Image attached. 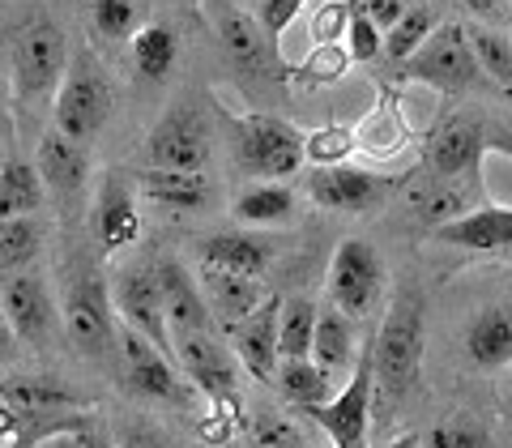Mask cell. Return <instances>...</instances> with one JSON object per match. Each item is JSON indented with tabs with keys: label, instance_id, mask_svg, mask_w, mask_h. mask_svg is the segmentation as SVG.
<instances>
[{
	"label": "cell",
	"instance_id": "1",
	"mask_svg": "<svg viewBox=\"0 0 512 448\" xmlns=\"http://www.w3.org/2000/svg\"><path fill=\"white\" fill-rule=\"evenodd\" d=\"M69 47H64L60 22L43 5L13 9L5 18V64L9 86L18 103H39L56 94L69 73Z\"/></svg>",
	"mask_w": 512,
	"mask_h": 448
},
{
	"label": "cell",
	"instance_id": "2",
	"mask_svg": "<svg viewBox=\"0 0 512 448\" xmlns=\"http://www.w3.org/2000/svg\"><path fill=\"white\" fill-rule=\"evenodd\" d=\"M427 350V303L419 286L397 291V299L384 312V325L372 342V367H376V402L397 406L406 402L410 389L419 384Z\"/></svg>",
	"mask_w": 512,
	"mask_h": 448
},
{
	"label": "cell",
	"instance_id": "3",
	"mask_svg": "<svg viewBox=\"0 0 512 448\" xmlns=\"http://www.w3.org/2000/svg\"><path fill=\"white\" fill-rule=\"evenodd\" d=\"M210 26L222 43V56H227L231 73L239 86L248 90H282L291 86V69L282 52H278V39H269V30L261 26V18H252L248 9H239L235 0H214L210 5Z\"/></svg>",
	"mask_w": 512,
	"mask_h": 448
},
{
	"label": "cell",
	"instance_id": "4",
	"mask_svg": "<svg viewBox=\"0 0 512 448\" xmlns=\"http://www.w3.org/2000/svg\"><path fill=\"white\" fill-rule=\"evenodd\" d=\"M111 111H116V86H111L103 60L94 56L86 43H77L73 56H69V73H64V82L56 90L52 124L64 137L90 146V141L107 128Z\"/></svg>",
	"mask_w": 512,
	"mask_h": 448
},
{
	"label": "cell",
	"instance_id": "5",
	"mask_svg": "<svg viewBox=\"0 0 512 448\" xmlns=\"http://www.w3.org/2000/svg\"><path fill=\"white\" fill-rule=\"evenodd\" d=\"M227 124L235 167L252 180H291L308 163V154H303L308 133H299L291 120L274 116V111H244V116H227Z\"/></svg>",
	"mask_w": 512,
	"mask_h": 448
},
{
	"label": "cell",
	"instance_id": "6",
	"mask_svg": "<svg viewBox=\"0 0 512 448\" xmlns=\"http://www.w3.org/2000/svg\"><path fill=\"white\" fill-rule=\"evenodd\" d=\"M402 77L406 82H423L440 94H487V90H500L483 73L474 47H470V30L461 22H440L431 30V39L402 64Z\"/></svg>",
	"mask_w": 512,
	"mask_h": 448
},
{
	"label": "cell",
	"instance_id": "7",
	"mask_svg": "<svg viewBox=\"0 0 512 448\" xmlns=\"http://www.w3.org/2000/svg\"><path fill=\"white\" fill-rule=\"evenodd\" d=\"M487 150H491L487 124L470 116V111H448L423 141V167L436 175H448V180H466L474 188H483Z\"/></svg>",
	"mask_w": 512,
	"mask_h": 448
},
{
	"label": "cell",
	"instance_id": "8",
	"mask_svg": "<svg viewBox=\"0 0 512 448\" xmlns=\"http://www.w3.org/2000/svg\"><path fill=\"white\" fill-rule=\"evenodd\" d=\"M150 167L167 171H205L214 158V124L201 103H175L167 116L150 128L146 141Z\"/></svg>",
	"mask_w": 512,
	"mask_h": 448
},
{
	"label": "cell",
	"instance_id": "9",
	"mask_svg": "<svg viewBox=\"0 0 512 448\" xmlns=\"http://www.w3.org/2000/svg\"><path fill=\"white\" fill-rule=\"evenodd\" d=\"M372 406H376V367H372V350H363V359L355 363L346 389L338 397H329V402L299 410V414H308V419L329 436L333 448H367Z\"/></svg>",
	"mask_w": 512,
	"mask_h": 448
},
{
	"label": "cell",
	"instance_id": "10",
	"mask_svg": "<svg viewBox=\"0 0 512 448\" xmlns=\"http://www.w3.org/2000/svg\"><path fill=\"white\" fill-rule=\"evenodd\" d=\"M120 363H124V384L146 402H163V406L192 402V380L184 376V367L133 325H124L120 333Z\"/></svg>",
	"mask_w": 512,
	"mask_h": 448
},
{
	"label": "cell",
	"instance_id": "11",
	"mask_svg": "<svg viewBox=\"0 0 512 448\" xmlns=\"http://www.w3.org/2000/svg\"><path fill=\"white\" fill-rule=\"evenodd\" d=\"M116 299H111V286L99 278L73 282L69 295H64V333L77 346V355L86 359H107L111 350H120L116 338Z\"/></svg>",
	"mask_w": 512,
	"mask_h": 448
},
{
	"label": "cell",
	"instance_id": "12",
	"mask_svg": "<svg viewBox=\"0 0 512 448\" xmlns=\"http://www.w3.org/2000/svg\"><path fill=\"white\" fill-rule=\"evenodd\" d=\"M384 291V261L367 239H342L329 261V303L363 320Z\"/></svg>",
	"mask_w": 512,
	"mask_h": 448
},
{
	"label": "cell",
	"instance_id": "13",
	"mask_svg": "<svg viewBox=\"0 0 512 448\" xmlns=\"http://www.w3.org/2000/svg\"><path fill=\"white\" fill-rule=\"evenodd\" d=\"M175 355H180L184 376L192 380V389L205 393L210 402L218 406V414H231L235 423H248L244 419V402H239V380H235V367L227 359V350L214 333H192V338L175 342Z\"/></svg>",
	"mask_w": 512,
	"mask_h": 448
},
{
	"label": "cell",
	"instance_id": "14",
	"mask_svg": "<svg viewBox=\"0 0 512 448\" xmlns=\"http://www.w3.org/2000/svg\"><path fill=\"white\" fill-rule=\"evenodd\" d=\"M111 299H116V312L124 325L141 329L146 338L167 350V355L180 363L175 355V338H171V325H167V303H163V286H158V274L146 265H128L111 278Z\"/></svg>",
	"mask_w": 512,
	"mask_h": 448
},
{
	"label": "cell",
	"instance_id": "15",
	"mask_svg": "<svg viewBox=\"0 0 512 448\" xmlns=\"http://www.w3.org/2000/svg\"><path fill=\"white\" fill-rule=\"evenodd\" d=\"M35 167L43 171L47 192H52V197L64 205V210H77V205L90 197V154H86L82 141L64 137L56 124L39 137V158H35Z\"/></svg>",
	"mask_w": 512,
	"mask_h": 448
},
{
	"label": "cell",
	"instance_id": "16",
	"mask_svg": "<svg viewBox=\"0 0 512 448\" xmlns=\"http://www.w3.org/2000/svg\"><path fill=\"white\" fill-rule=\"evenodd\" d=\"M406 205H410L414 218L436 231V227H448V222L466 218L470 210H478V205H487V192L466 184V180H448V175H436V171L423 167L406 184Z\"/></svg>",
	"mask_w": 512,
	"mask_h": 448
},
{
	"label": "cell",
	"instance_id": "17",
	"mask_svg": "<svg viewBox=\"0 0 512 448\" xmlns=\"http://www.w3.org/2000/svg\"><path fill=\"white\" fill-rule=\"evenodd\" d=\"M158 286H163V303H167V325H171V338H192V333H214V312L205 303L201 291V278H192V269L175 256H158L154 265Z\"/></svg>",
	"mask_w": 512,
	"mask_h": 448
},
{
	"label": "cell",
	"instance_id": "18",
	"mask_svg": "<svg viewBox=\"0 0 512 448\" xmlns=\"http://www.w3.org/2000/svg\"><path fill=\"white\" fill-rule=\"evenodd\" d=\"M0 303H5V329H13V338H22L30 346H43L56 333V303L52 291L39 274H9L5 291H0Z\"/></svg>",
	"mask_w": 512,
	"mask_h": 448
},
{
	"label": "cell",
	"instance_id": "19",
	"mask_svg": "<svg viewBox=\"0 0 512 448\" xmlns=\"http://www.w3.org/2000/svg\"><path fill=\"white\" fill-rule=\"evenodd\" d=\"M94 231H99V248L107 256L137 244V235H141L137 192L120 171H103V180L94 184Z\"/></svg>",
	"mask_w": 512,
	"mask_h": 448
},
{
	"label": "cell",
	"instance_id": "20",
	"mask_svg": "<svg viewBox=\"0 0 512 448\" xmlns=\"http://www.w3.org/2000/svg\"><path fill=\"white\" fill-rule=\"evenodd\" d=\"M393 180H384L376 171H363V167H316L308 175V197L325 210H338V214H363L380 205V197L389 192Z\"/></svg>",
	"mask_w": 512,
	"mask_h": 448
},
{
	"label": "cell",
	"instance_id": "21",
	"mask_svg": "<svg viewBox=\"0 0 512 448\" xmlns=\"http://www.w3.org/2000/svg\"><path fill=\"white\" fill-rule=\"evenodd\" d=\"M278 320H282V299L269 295L244 325H235L227 338L235 346L239 363L248 367V376L256 380H274L282 367V338H278Z\"/></svg>",
	"mask_w": 512,
	"mask_h": 448
},
{
	"label": "cell",
	"instance_id": "22",
	"mask_svg": "<svg viewBox=\"0 0 512 448\" xmlns=\"http://www.w3.org/2000/svg\"><path fill=\"white\" fill-rule=\"evenodd\" d=\"M197 278H201L205 303H210V312H214V320H218L222 333H231L235 325H244V320L269 299V295L261 291V278H244V274H231V269L201 265Z\"/></svg>",
	"mask_w": 512,
	"mask_h": 448
},
{
	"label": "cell",
	"instance_id": "23",
	"mask_svg": "<svg viewBox=\"0 0 512 448\" xmlns=\"http://www.w3.org/2000/svg\"><path fill=\"white\" fill-rule=\"evenodd\" d=\"M448 248H470V252H500L512 248V205H478L466 218L448 222L431 231Z\"/></svg>",
	"mask_w": 512,
	"mask_h": 448
},
{
	"label": "cell",
	"instance_id": "24",
	"mask_svg": "<svg viewBox=\"0 0 512 448\" xmlns=\"http://www.w3.org/2000/svg\"><path fill=\"white\" fill-rule=\"evenodd\" d=\"M466 359L478 372H500L512 363V303H491L466 325Z\"/></svg>",
	"mask_w": 512,
	"mask_h": 448
},
{
	"label": "cell",
	"instance_id": "25",
	"mask_svg": "<svg viewBox=\"0 0 512 448\" xmlns=\"http://www.w3.org/2000/svg\"><path fill=\"white\" fill-rule=\"evenodd\" d=\"M269 261H274V239H265L261 231H218L201 244V265L231 269L244 278H261Z\"/></svg>",
	"mask_w": 512,
	"mask_h": 448
},
{
	"label": "cell",
	"instance_id": "26",
	"mask_svg": "<svg viewBox=\"0 0 512 448\" xmlns=\"http://www.w3.org/2000/svg\"><path fill=\"white\" fill-rule=\"evenodd\" d=\"M359 133V150L372 154V158H393L410 146V124H406V111H402V99H397L393 86H380V99L367 116L355 124Z\"/></svg>",
	"mask_w": 512,
	"mask_h": 448
},
{
	"label": "cell",
	"instance_id": "27",
	"mask_svg": "<svg viewBox=\"0 0 512 448\" xmlns=\"http://www.w3.org/2000/svg\"><path fill=\"white\" fill-rule=\"evenodd\" d=\"M359 320L346 316L338 303L320 308V320H316V342H312V359L325 367L329 376L346 372V367L359 363V333H355Z\"/></svg>",
	"mask_w": 512,
	"mask_h": 448
},
{
	"label": "cell",
	"instance_id": "28",
	"mask_svg": "<svg viewBox=\"0 0 512 448\" xmlns=\"http://www.w3.org/2000/svg\"><path fill=\"white\" fill-rule=\"evenodd\" d=\"M128 56H133V69L141 82L163 86L175 73V64H180V35L167 22H146L128 39Z\"/></svg>",
	"mask_w": 512,
	"mask_h": 448
},
{
	"label": "cell",
	"instance_id": "29",
	"mask_svg": "<svg viewBox=\"0 0 512 448\" xmlns=\"http://www.w3.org/2000/svg\"><path fill=\"white\" fill-rule=\"evenodd\" d=\"M141 192H146L150 201L167 205V210H205L214 197L205 171H167V167L141 171Z\"/></svg>",
	"mask_w": 512,
	"mask_h": 448
},
{
	"label": "cell",
	"instance_id": "30",
	"mask_svg": "<svg viewBox=\"0 0 512 448\" xmlns=\"http://www.w3.org/2000/svg\"><path fill=\"white\" fill-rule=\"evenodd\" d=\"M5 410L18 414H60V410H86V397L64 389L47 376H9L5 380Z\"/></svg>",
	"mask_w": 512,
	"mask_h": 448
},
{
	"label": "cell",
	"instance_id": "31",
	"mask_svg": "<svg viewBox=\"0 0 512 448\" xmlns=\"http://www.w3.org/2000/svg\"><path fill=\"white\" fill-rule=\"evenodd\" d=\"M235 218L248 227H282L295 218V188L286 180H252L235 197Z\"/></svg>",
	"mask_w": 512,
	"mask_h": 448
},
{
	"label": "cell",
	"instance_id": "32",
	"mask_svg": "<svg viewBox=\"0 0 512 448\" xmlns=\"http://www.w3.org/2000/svg\"><path fill=\"white\" fill-rule=\"evenodd\" d=\"M43 197H47L43 171L22 163L18 154H5V163H0V214L30 218L35 210H43Z\"/></svg>",
	"mask_w": 512,
	"mask_h": 448
},
{
	"label": "cell",
	"instance_id": "33",
	"mask_svg": "<svg viewBox=\"0 0 512 448\" xmlns=\"http://www.w3.org/2000/svg\"><path fill=\"white\" fill-rule=\"evenodd\" d=\"M350 64H355V56H350L346 43H312V52L291 69V86H299V90H329L350 73Z\"/></svg>",
	"mask_w": 512,
	"mask_h": 448
},
{
	"label": "cell",
	"instance_id": "34",
	"mask_svg": "<svg viewBox=\"0 0 512 448\" xmlns=\"http://www.w3.org/2000/svg\"><path fill=\"white\" fill-rule=\"evenodd\" d=\"M329 380H333V376H329L316 359H282L278 376H274L282 402H291V406H299V410L329 402Z\"/></svg>",
	"mask_w": 512,
	"mask_h": 448
},
{
	"label": "cell",
	"instance_id": "35",
	"mask_svg": "<svg viewBox=\"0 0 512 448\" xmlns=\"http://www.w3.org/2000/svg\"><path fill=\"white\" fill-rule=\"evenodd\" d=\"M316 320H320V308L312 299H282V320H278L282 359H312Z\"/></svg>",
	"mask_w": 512,
	"mask_h": 448
},
{
	"label": "cell",
	"instance_id": "36",
	"mask_svg": "<svg viewBox=\"0 0 512 448\" xmlns=\"http://www.w3.org/2000/svg\"><path fill=\"white\" fill-rule=\"evenodd\" d=\"M90 26L111 43L133 39L146 26V0H90Z\"/></svg>",
	"mask_w": 512,
	"mask_h": 448
},
{
	"label": "cell",
	"instance_id": "37",
	"mask_svg": "<svg viewBox=\"0 0 512 448\" xmlns=\"http://www.w3.org/2000/svg\"><path fill=\"white\" fill-rule=\"evenodd\" d=\"M248 440L252 448H308V431H303L291 414L278 406H261L248 414Z\"/></svg>",
	"mask_w": 512,
	"mask_h": 448
},
{
	"label": "cell",
	"instance_id": "38",
	"mask_svg": "<svg viewBox=\"0 0 512 448\" xmlns=\"http://www.w3.org/2000/svg\"><path fill=\"white\" fill-rule=\"evenodd\" d=\"M39 244H43V231H39L35 218H5L0 222V269H5V278L30 269Z\"/></svg>",
	"mask_w": 512,
	"mask_h": 448
},
{
	"label": "cell",
	"instance_id": "39",
	"mask_svg": "<svg viewBox=\"0 0 512 448\" xmlns=\"http://www.w3.org/2000/svg\"><path fill=\"white\" fill-rule=\"evenodd\" d=\"M440 22H436V13H431L427 5H410L406 9V18L397 22L389 35H384V56L393 60V69L397 64H406L414 52H419V47L431 39V30H436Z\"/></svg>",
	"mask_w": 512,
	"mask_h": 448
},
{
	"label": "cell",
	"instance_id": "40",
	"mask_svg": "<svg viewBox=\"0 0 512 448\" xmlns=\"http://www.w3.org/2000/svg\"><path fill=\"white\" fill-rule=\"evenodd\" d=\"M359 150V133L346 124H320L303 137V154L312 167H342L350 163V154Z\"/></svg>",
	"mask_w": 512,
	"mask_h": 448
},
{
	"label": "cell",
	"instance_id": "41",
	"mask_svg": "<svg viewBox=\"0 0 512 448\" xmlns=\"http://www.w3.org/2000/svg\"><path fill=\"white\" fill-rule=\"evenodd\" d=\"M466 30H470V47L478 64H483V73L500 90H512V39L491 26H466Z\"/></svg>",
	"mask_w": 512,
	"mask_h": 448
},
{
	"label": "cell",
	"instance_id": "42",
	"mask_svg": "<svg viewBox=\"0 0 512 448\" xmlns=\"http://www.w3.org/2000/svg\"><path fill=\"white\" fill-rule=\"evenodd\" d=\"M346 47H350V56H355L359 64L363 60H376L384 52V30L367 18L363 5L355 0V13H350V30H346Z\"/></svg>",
	"mask_w": 512,
	"mask_h": 448
},
{
	"label": "cell",
	"instance_id": "43",
	"mask_svg": "<svg viewBox=\"0 0 512 448\" xmlns=\"http://www.w3.org/2000/svg\"><path fill=\"white\" fill-rule=\"evenodd\" d=\"M350 13H355V0H329V5H320L312 13V43H346Z\"/></svg>",
	"mask_w": 512,
	"mask_h": 448
},
{
	"label": "cell",
	"instance_id": "44",
	"mask_svg": "<svg viewBox=\"0 0 512 448\" xmlns=\"http://www.w3.org/2000/svg\"><path fill=\"white\" fill-rule=\"evenodd\" d=\"M427 448H491V436L487 427H478L470 419H453V423L431 427Z\"/></svg>",
	"mask_w": 512,
	"mask_h": 448
},
{
	"label": "cell",
	"instance_id": "45",
	"mask_svg": "<svg viewBox=\"0 0 512 448\" xmlns=\"http://www.w3.org/2000/svg\"><path fill=\"white\" fill-rule=\"evenodd\" d=\"M116 440H120V448H171L167 431L154 427L150 419H120L116 423Z\"/></svg>",
	"mask_w": 512,
	"mask_h": 448
},
{
	"label": "cell",
	"instance_id": "46",
	"mask_svg": "<svg viewBox=\"0 0 512 448\" xmlns=\"http://www.w3.org/2000/svg\"><path fill=\"white\" fill-rule=\"evenodd\" d=\"M303 5H308V0H261V5H256V18H261V26L269 30V39H278V43H282L286 26L299 18V9H303Z\"/></svg>",
	"mask_w": 512,
	"mask_h": 448
},
{
	"label": "cell",
	"instance_id": "47",
	"mask_svg": "<svg viewBox=\"0 0 512 448\" xmlns=\"http://www.w3.org/2000/svg\"><path fill=\"white\" fill-rule=\"evenodd\" d=\"M39 448H120V440H111L107 431L94 427V419L86 427H73V431H60V436L43 440Z\"/></svg>",
	"mask_w": 512,
	"mask_h": 448
},
{
	"label": "cell",
	"instance_id": "48",
	"mask_svg": "<svg viewBox=\"0 0 512 448\" xmlns=\"http://www.w3.org/2000/svg\"><path fill=\"white\" fill-rule=\"evenodd\" d=\"M359 5H363L367 18H372V22L384 30V35H389V30L402 22V18H406V9H410L406 0H359Z\"/></svg>",
	"mask_w": 512,
	"mask_h": 448
},
{
	"label": "cell",
	"instance_id": "49",
	"mask_svg": "<svg viewBox=\"0 0 512 448\" xmlns=\"http://www.w3.org/2000/svg\"><path fill=\"white\" fill-rule=\"evenodd\" d=\"M491 150L512 158V128H500V133H491Z\"/></svg>",
	"mask_w": 512,
	"mask_h": 448
},
{
	"label": "cell",
	"instance_id": "50",
	"mask_svg": "<svg viewBox=\"0 0 512 448\" xmlns=\"http://www.w3.org/2000/svg\"><path fill=\"white\" fill-rule=\"evenodd\" d=\"M466 9L478 13V18H495V13H500V0H466Z\"/></svg>",
	"mask_w": 512,
	"mask_h": 448
},
{
	"label": "cell",
	"instance_id": "51",
	"mask_svg": "<svg viewBox=\"0 0 512 448\" xmlns=\"http://www.w3.org/2000/svg\"><path fill=\"white\" fill-rule=\"evenodd\" d=\"M414 444H419V436H397V440H389L384 448H414Z\"/></svg>",
	"mask_w": 512,
	"mask_h": 448
},
{
	"label": "cell",
	"instance_id": "52",
	"mask_svg": "<svg viewBox=\"0 0 512 448\" xmlns=\"http://www.w3.org/2000/svg\"><path fill=\"white\" fill-rule=\"evenodd\" d=\"M508 22H512V5H508Z\"/></svg>",
	"mask_w": 512,
	"mask_h": 448
},
{
	"label": "cell",
	"instance_id": "53",
	"mask_svg": "<svg viewBox=\"0 0 512 448\" xmlns=\"http://www.w3.org/2000/svg\"><path fill=\"white\" fill-rule=\"evenodd\" d=\"M508 414H512V397H508Z\"/></svg>",
	"mask_w": 512,
	"mask_h": 448
},
{
	"label": "cell",
	"instance_id": "54",
	"mask_svg": "<svg viewBox=\"0 0 512 448\" xmlns=\"http://www.w3.org/2000/svg\"><path fill=\"white\" fill-rule=\"evenodd\" d=\"M256 5H261V0H256Z\"/></svg>",
	"mask_w": 512,
	"mask_h": 448
}]
</instances>
